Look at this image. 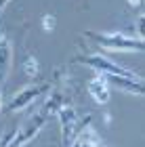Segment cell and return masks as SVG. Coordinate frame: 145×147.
Listing matches in <instances>:
<instances>
[{
    "mask_svg": "<svg viewBox=\"0 0 145 147\" xmlns=\"http://www.w3.org/2000/svg\"><path fill=\"white\" fill-rule=\"evenodd\" d=\"M88 92H90V97H93L99 105L107 103V99H109V86H107V82H105V78L97 76L95 80H90Z\"/></svg>",
    "mask_w": 145,
    "mask_h": 147,
    "instance_id": "obj_1",
    "label": "cell"
},
{
    "mask_svg": "<svg viewBox=\"0 0 145 147\" xmlns=\"http://www.w3.org/2000/svg\"><path fill=\"white\" fill-rule=\"evenodd\" d=\"M42 25H44V30H47V32H51L53 28H55V17L47 15V17H44V21H42Z\"/></svg>",
    "mask_w": 145,
    "mask_h": 147,
    "instance_id": "obj_2",
    "label": "cell"
},
{
    "mask_svg": "<svg viewBox=\"0 0 145 147\" xmlns=\"http://www.w3.org/2000/svg\"><path fill=\"white\" fill-rule=\"evenodd\" d=\"M28 74L30 76H36V59L34 57L28 59Z\"/></svg>",
    "mask_w": 145,
    "mask_h": 147,
    "instance_id": "obj_3",
    "label": "cell"
},
{
    "mask_svg": "<svg viewBox=\"0 0 145 147\" xmlns=\"http://www.w3.org/2000/svg\"><path fill=\"white\" fill-rule=\"evenodd\" d=\"M139 2H141V0H128V4H133V6H137Z\"/></svg>",
    "mask_w": 145,
    "mask_h": 147,
    "instance_id": "obj_4",
    "label": "cell"
},
{
    "mask_svg": "<svg viewBox=\"0 0 145 147\" xmlns=\"http://www.w3.org/2000/svg\"><path fill=\"white\" fill-rule=\"evenodd\" d=\"M0 109H2V95H0Z\"/></svg>",
    "mask_w": 145,
    "mask_h": 147,
    "instance_id": "obj_5",
    "label": "cell"
}]
</instances>
